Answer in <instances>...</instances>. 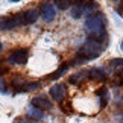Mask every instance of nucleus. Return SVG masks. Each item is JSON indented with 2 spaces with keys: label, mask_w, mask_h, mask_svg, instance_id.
Here are the masks:
<instances>
[{
  "label": "nucleus",
  "mask_w": 123,
  "mask_h": 123,
  "mask_svg": "<svg viewBox=\"0 0 123 123\" xmlns=\"http://www.w3.org/2000/svg\"><path fill=\"white\" fill-rule=\"evenodd\" d=\"M84 27L87 31V34L90 35V38L102 41L105 38V17H103V14L97 12L88 15L84 23Z\"/></svg>",
  "instance_id": "1"
},
{
  "label": "nucleus",
  "mask_w": 123,
  "mask_h": 123,
  "mask_svg": "<svg viewBox=\"0 0 123 123\" xmlns=\"http://www.w3.org/2000/svg\"><path fill=\"white\" fill-rule=\"evenodd\" d=\"M105 49V44L99 40H94V38H87L84 41L82 47L79 49V56L84 58L85 61H90V59H96L99 55L103 52Z\"/></svg>",
  "instance_id": "2"
},
{
  "label": "nucleus",
  "mask_w": 123,
  "mask_h": 123,
  "mask_svg": "<svg viewBox=\"0 0 123 123\" xmlns=\"http://www.w3.org/2000/svg\"><path fill=\"white\" fill-rule=\"evenodd\" d=\"M18 26H25V17L23 12H18L17 15L0 18V31H12Z\"/></svg>",
  "instance_id": "3"
},
{
  "label": "nucleus",
  "mask_w": 123,
  "mask_h": 123,
  "mask_svg": "<svg viewBox=\"0 0 123 123\" xmlns=\"http://www.w3.org/2000/svg\"><path fill=\"white\" fill-rule=\"evenodd\" d=\"M27 56H29L27 49H15L8 55V61L12 65H25L27 62Z\"/></svg>",
  "instance_id": "4"
},
{
  "label": "nucleus",
  "mask_w": 123,
  "mask_h": 123,
  "mask_svg": "<svg viewBox=\"0 0 123 123\" xmlns=\"http://www.w3.org/2000/svg\"><path fill=\"white\" fill-rule=\"evenodd\" d=\"M40 14H41V18H43L46 23L52 21V20L56 17V8H55V5L50 3V2L41 3V5H40Z\"/></svg>",
  "instance_id": "5"
},
{
  "label": "nucleus",
  "mask_w": 123,
  "mask_h": 123,
  "mask_svg": "<svg viewBox=\"0 0 123 123\" xmlns=\"http://www.w3.org/2000/svg\"><path fill=\"white\" fill-rule=\"evenodd\" d=\"M32 106H35V108H38V110H41L43 112L44 111H50L52 110V102L47 99L44 94H38V96H35L34 99H32Z\"/></svg>",
  "instance_id": "6"
},
{
  "label": "nucleus",
  "mask_w": 123,
  "mask_h": 123,
  "mask_svg": "<svg viewBox=\"0 0 123 123\" xmlns=\"http://www.w3.org/2000/svg\"><path fill=\"white\" fill-rule=\"evenodd\" d=\"M49 91L55 102H62L65 94H67V87H65V84H55L53 87H50Z\"/></svg>",
  "instance_id": "7"
},
{
  "label": "nucleus",
  "mask_w": 123,
  "mask_h": 123,
  "mask_svg": "<svg viewBox=\"0 0 123 123\" xmlns=\"http://www.w3.org/2000/svg\"><path fill=\"white\" fill-rule=\"evenodd\" d=\"M23 17H25V25H34L40 18V11H37V9L23 11Z\"/></svg>",
  "instance_id": "8"
},
{
  "label": "nucleus",
  "mask_w": 123,
  "mask_h": 123,
  "mask_svg": "<svg viewBox=\"0 0 123 123\" xmlns=\"http://www.w3.org/2000/svg\"><path fill=\"white\" fill-rule=\"evenodd\" d=\"M70 14H72V18L78 20L84 15V2H73L72 8H70Z\"/></svg>",
  "instance_id": "9"
},
{
  "label": "nucleus",
  "mask_w": 123,
  "mask_h": 123,
  "mask_svg": "<svg viewBox=\"0 0 123 123\" xmlns=\"http://www.w3.org/2000/svg\"><path fill=\"white\" fill-rule=\"evenodd\" d=\"M90 79V72L88 70H82V72H78L70 76V84H79V82H84Z\"/></svg>",
  "instance_id": "10"
},
{
  "label": "nucleus",
  "mask_w": 123,
  "mask_h": 123,
  "mask_svg": "<svg viewBox=\"0 0 123 123\" xmlns=\"http://www.w3.org/2000/svg\"><path fill=\"white\" fill-rule=\"evenodd\" d=\"M88 72H90V79H93V81H103V79H106L105 70L100 67H94L91 70H88Z\"/></svg>",
  "instance_id": "11"
},
{
  "label": "nucleus",
  "mask_w": 123,
  "mask_h": 123,
  "mask_svg": "<svg viewBox=\"0 0 123 123\" xmlns=\"http://www.w3.org/2000/svg\"><path fill=\"white\" fill-rule=\"evenodd\" d=\"M26 116L29 117V119H32V120H40V119H43V117H44V114H43L41 110H38V108H35V106H32V105L27 108Z\"/></svg>",
  "instance_id": "12"
},
{
  "label": "nucleus",
  "mask_w": 123,
  "mask_h": 123,
  "mask_svg": "<svg viewBox=\"0 0 123 123\" xmlns=\"http://www.w3.org/2000/svg\"><path fill=\"white\" fill-rule=\"evenodd\" d=\"M26 79L25 78H21V76H17V78H14V81H12V87L14 90H15L17 93H23V88L26 87Z\"/></svg>",
  "instance_id": "13"
},
{
  "label": "nucleus",
  "mask_w": 123,
  "mask_h": 123,
  "mask_svg": "<svg viewBox=\"0 0 123 123\" xmlns=\"http://www.w3.org/2000/svg\"><path fill=\"white\" fill-rule=\"evenodd\" d=\"M68 67H70V62H65V64H62V65H61V67H59L58 70H56V72H55L53 74H50V76H49V79H52V81H55V79L61 78V76H62V74H64V73L68 70Z\"/></svg>",
  "instance_id": "14"
},
{
  "label": "nucleus",
  "mask_w": 123,
  "mask_h": 123,
  "mask_svg": "<svg viewBox=\"0 0 123 123\" xmlns=\"http://www.w3.org/2000/svg\"><path fill=\"white\" fill-rule=\"evenodd\" d=\"M97 96L100 97V106L103 108L110 100V93H108L106 88H100V90H97Z\"/></svg>",
  "instance_id": "15"
},
{
  "label": "nucleus",
  "mask_w": 123,
  "mask_h": 123,
  "mask_svg": "<svg viewBox=\"0 0 123 123\" xmlns=\"http://www.w3.org/2000/svg\"><path fill=\"white\" fill-rule=\"evenodd\" d=\"M108 64H110V67H112L114 70L123 73V58H114V59H111Z\"/></svg>",
  "instance_id": "16"
},
{
  "label": "nucleus",
  "mask_w": 123,
  "mask_h": 123,
  "mask_svg": "<svg viewBox=\"0 0 123 123\" xmlns=\"http://www.w3.org/2000/svg\"><path fill=\"white\" fill-rule=\"evenodd\" d=\"M72 3L73 2H68V0H55V2H53L55 8H59V9H68V8H72Z\"/></svg>",
  "instance_id": "17"
},
{
  "label": "nucleus",
  "mask_w": 123,
  "mask_h": 123,
  "mask_svg": "<svg viewBox=\"0 0 123 123\" xmlns=\"http://www.w3.org/2000/svg\"><path fill=\"white\" fill-rule=\"evenodd\" d=\"M97 5L94 2H84V14H87V15H91V12L96 9Z\"/></svg>",
  "instance_id": "18"
},
{
  "label": "nucleus",
  "mask_w": 123,
  "mask_h": 123,
  "mask_svg": "<svg viewBox=\"0 0 123 123\" xmlns=\"http://www.w3.org/2000/svg\"><path fill=\"white\" fill-rule=\"evenodd\" d=\"M41 88V82H31V84H26V87L23 88V93L25 91H35V90H40Z\"/></svg>",
  "instance_id": "19"
},
{
  "label": "nucleus",
  "mask_w": 123,
  "mask_h": 123,
  "mask_svg": "<svg viewBox=\"0 0 123 123\" xmlns=\"http://www.w3.org/2000/svg\"><path fill=\"white\" fill-rule=\"evenodd\" d=\"M15 123H38V122L32 120V119H29V117H23V119H18Z\"/></svg>",
  "instance_id": "20"
},
{
  "label": "nucleus",
  "mask_w": 123,
  "mask_h": 123,
  "mask_svg": "<svg viewBox=\"0 0 123 123\" xmlns=\"http://www.w3.org/2000/svg\"><path fill=\"white\" fill-rule=\"evenodd\" d=\"M0 93H6V84H5V79L0 78Z\"/></svg>",
  "instance_id": "21"
},
{
  "label": "nucleus",
  "mask_w": 123,
  "mask_h": 123,
  "mask_svg": "<svg viewBox=\"0 0 123 123\" xmlns=\"http://www.w3.org/2000/svg\"><path fill=\"white\" fill-rule=\"evenodd\" d=\"M0 64H2V59H0ZM6 72V68H0V76H2V73Z\"/></svg>",
  "instance_id": "22"
},
{
  "label": "nucleus",
  "mask_w": 123,
  "mask_h": 123,
  "mask_svg": "<svg viewBox=\"0 0 123 123\" xmlns=\"http://www.w3.org/2000/svg\"><path fill=\"white\" fill-rule=\"evenodd\" d=\"M120 49H122V50H123V41H122V43H120Z\"/></svg>",
  "instance_id": "23"
},
{
  "label": "nucleus",
  "mask_w": 123,
  "mask_h": 123,
  "mask_svg": "<svg viewBox=\"0 0 123 123\" xmlns=\"http://www.w3.org/2000/svg\"><path fill=\"white\" fill-rule=\"evenodd\" d=\"M2 47H3V46H2V41H0V52H2Z\"/></svg>",
  "instance_id": "24"
}]
</instances>
